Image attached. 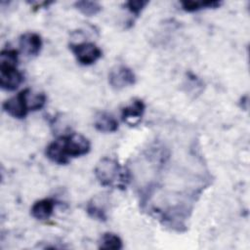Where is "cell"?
Wrapping results in <instances>:
<instances>
[{"instance_id":"obj_1","label":"cell","mask_w":250,"mask_h":250,"mask_svg":"<svg viewBox=\"0 0 250 250\" xmlns=\"http://www.w3.org/2000/svg\"><path fill=\"white\" fill-rule=\"evenodd\" d=\"M90 149L91 143L86 137L78 133H71L60 136L51 142L45 148V155L56 164L65 165L71 158L86 155Z\"/></svg>"},{"instance_id":"obj_2","label":"cell","mask_w":250,"mask_h":250,"mask_svg":"<svg viewBox=\"0 0 250 250\" xmlns=\"http://www.w3.org/2000/svg\"><path fill=\"white\" fill-rule=\"evenodd\" d=\"M94 173L98 182L104 187L125 188L130 182V171L123 168L111 157H103L96 165Z\"/></svg>"},{"instance_id":"obj_3","label":"cell","mask_w":250,"mask_h":250,"mask_svg":"<svg viewBox=\"0 0 250 250\" xmlns=\"http://www.w3.org/2000/svg\"><path fill=\"white\" fill-rule=\"evenodd\" d=\"M30 93H31V90L29 88H25L20 91L14 97L6 100L2 104L4 111L14 118H18V119L24 118L27 115V113L30 111V103H29Z\"/></svg>"},{"instance_id":"obj_4","label":"cell","mask_w":250,"mask_h":250,"mask_svg":"<svg viewBox=\"0 0 250 250\" xmlns=\"http://www.w3.org/2000/svg\"><path fill=\"white\" fill-rule=\"evenodd\" d=\"M69 49L76 61L82 65H91L103 56L102 50L96 44L91 42L70 43Z\"/></svg>"},{"instance_id":"obj_5","label":"cell","mask_w":250,"mask_h":250,"mask_svg":"<svg viewBox=\"0 0 250 250\" xmlns=\"http://www.w3.org/2000/svg\"><path fill=\"white\" fill-rule=\"evenodd\" d=\"M136 74L134 71L123 64L116 65L108 73V83L115 90H122L133 86L136 83Z\"/></svg>"},{"instance_id":"obj_6","label":"cell","mask_w":250,"mask_h":250,"mask_svg":"<svg viewBox=\"0 0 250 250\" xmlns=\"http://www.w3.org/2000/svg\"><path fill=\"white\" fill-rule=\"evenodd\" d=\"M23 74L15 65H0V86L3 90L14 91L23 82Z\"/></svg>"},{"instance_id":"obj_7","label":"cell","mask_w":250,"mask_h":250,"mask_svg":"<svg viewBox=\"0 0 250 250\" xmlns=\"http://www.w3.org/2000/svg\"><path fill=\"white\" fill-rule=\"evenodd\" d=\"M19 46L21 51L27 57H36L41 52L43 41L36 32H25L20 36Z\"/></svg>"},{"instance_id":"obj_8","label":"cell","mask_w":250,"mask_h":250,"mask_svg":"<svg viewBox=\"0 0 250 250\" xmlns=\"http://www.w3.org/2000/svg\"><path fill=\"white\" fill-rule=\"evenodd\" d=\"M146 110V104L141 99H134L132 103L121 109V119L130 126L137 125Z\"/></svg>"},{"instance_id":"obj_9","label":"cell","mask_w":250,"mask_h":250,"mask_svg":"<svg viewBox=\"0 0 250 250\" xmlns=\"http://www.w3.org/2000/svg\"><path fill=\"white\" fill-rule=\"evenodd\" d=\"M55 206L56 201L53 198H43L35 201L32 204L30 208V214L36 220H48L52 216Z\"/></svg>"},{"instance_id":"obj_10","label":"cell","mask_w":250,"mask_h":250,"mask_svg":"<svg viewBox=\"0 0 250 250\" xmlns=\"http://www.w3.org/2000/svg\"><path fill=\"white\" fill-rule=\"evenodd\" d=\"M94 127L96 130L103 133H113L118 130V121L112 114L100 111L95 116Z\"/></svg>"},{"instance_id":"obj_11","label":"cell","mask_w":250,"mask_h":250,"mask_svg":"<svg viewBox=\"0 0 250 250\" xmlns=\"http://www.w3.org/2000/svg\"><path fill=\"white\" fill-rule=\"evenodd\" d=\"M182 9L186 12L192 13L202 9H216L220 7L221 2L219 1H194V0H184L181 1Z\"/></svg>"},{"instance_id":"obj_12","label":"cell","mask_w":250,"mask_h":250,"mask_svg":"<svg viewBox=\"0 0 250 250\" xmlns=\"http://www.w3.org/2000/svg\"><path fill=\"white\" fill-rule=\"evenodd\" d=\"M99 248L100 249H112L119 250L123 248L122 239L113 232H104L102 234L99 240Z\"/></svg>"},{"instance_id":"obj_13","label":"cell","mask_w":250,"mask_h":250,"mask_svg":"<svg viewBox=\"0 0 250 250\" xmlns=\"http://www.w3.org/2000/svg\"><path fill=\"white\" fill-rule=\"evenodd\" d=\"M74 7L84 16L92 17L96 16L102 11V6L100 3L96 1H89V0H80L74 3Z\"/></svg>"},{"instance_id":"obj_14","label":"cell","mask_w":250,"mask_h":250,"mask_svg":"<svg viewBox=\"0 0 250 250\" xmlns=\"http://www.w3.org/2000/svg\"><path fill=\"white\" fill-rule=\"evenodd\" d=\"M86 212L87 214L100 222H105L107 220V215L104 207L100 204V202H97L96 199L90 200L86 205Z\"/></svg>"},{"instance_id":"obj_15","label":"cell","mask_w":250,"mask_h":250,"mask_svg":"<svg viewBox=\"0 0 250 250\" xmlns=\"http://www.w3.org/2000/svg\"><path fill=\"white\" fill-rule=\"evenodd\" d=\"M19 52L16 49L8 48L0 52V65H18Z\"/></svg>"},{"instance_id":"obj_16","label":"cell","mask_w":250,"mask_h":250,"mask_svg":"<svg viewBox=\"0 0 250 250\" xmlns=\"http://www.w3.org/2000/svg\"><path fill=\"white\" fill-rule=\"evenodd\" d=\"M148 4V1L144 0H136V1H128L125 3L126 9L135 17H139L141 12L146 8V6Z\"/></svg>"},{"instance_id":"obj_17","label":"cell","mask_w":250,"mask_h":250,"mask_svg":"<svg viewBox=\"0 0 250 250\" xmlns=\"http://www.w3.org/2000/svg\"><path fill=\"white\" fill-rule=\"evenodd\" d=\"M46 101H47V98L44 93H36L32 95V97L29 98L30 111H36L43 108L46 104Z\"/></svg>"}]
</instances>
